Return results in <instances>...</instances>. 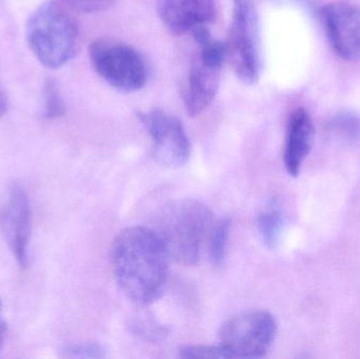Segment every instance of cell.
<instances>
[{
  "label": "cell",
  "instance_id": "obj_1",
  "mask_svg": "<svg viewBox=\"0 0 360 359\" xmlns=\"http://www.w3.org/2000/svg\"><path fill=\"white\" fill-rule=\"evenodd\" d=\"M170 259L164 242L150 228H127L112 244L116 282L124 294L139 306L151 305L164 294Z\"/></svg>",
  "mask_w": 360,
  "mask_h": 359
},
{
  "label": "cell",
  "instance_id": "obj_2",
  "mask_svg": "<svg viewBox=\"0 0 360 359\" xmlns=\"http://www.w3.org/2000/svg\"><path fill=\"white\" fill-rule=\"evenodd\" d=\"M213 214L203 202L180 200L162 211L158 230L169 256L186 266L196 265L203 242L213 228Z\"/></svg>",
  "mask_w": 360,
  "mask_h": 359
},
{
  "label": "cell",
  "instance_id": "obj_3",
  "mask_svg": "<svg viewBox=\"0 0 360 359\" xmlns=\"http://www.w3.org/2000/svg\"><path fill=\"white\" fill-rule=\"evenodd\" d=\"M25 37L34 56L49 69L63 67L75 57L79 48L77 25L55 2H44L32 13Z\"/></svg>",
  "mask_w": 360,
  "mask_h": 359
},
{
  "label": "cell",
  "instance_id": "obj_4",
  "mask_svg": "<svg viewBox=\"0 0 360 359\" xmlns=\"http://www.w3.org/2000/svg\"><path fill=\"white\" fill-rule=\"evenodd\" d=\"M228 55L235 73L245 84H254L262 73L259 17L254 0H233Z\"/></svg>",
  "mask_w": 360,
  "mask_h": 359
},
{
  "label": "cell",
  "instance_id": "obj_5",
  "mask_svg": "<svg viewBox=\"0 0 360 359\" xmlns=\"http://www.w3.org/2000/svg\"><path fill=\"white\" fill-rule=\"evenodd\" d=\"M89 54L96 73L113 88L136 92L147 84V63L133 46L114 40H96L91 44Z\"/></svg>",
  "mask_w": 360,
  "mask_h": 359
},
{
  "label": "cell",
  "instance_id": "obj_6",
  "mask_svg": "<svg viewBox=\"0 0 360 359\" xmlns=\"http://www.w3.org/2000/svg\"><path fill=\"white\" fill-rule=\"evenodd\" d=\"M277 329L276 320L269 312L239 314L220 327L219 346L230 358H262L274 344Z\"/></svg>",
  "mask_w": 360,
  "mask_h": 359
},
{
  "label": "cell",
  "instance_id": "obj_7",
  "mask_svg": "<svg viewBox=\"0 0 360 359\" xmlns=\"http://www.w3.org/2000/svg\"><path fill=\"white\" fill-rule=\"evenodd\" d=\"M152 139V156L165 168H180L191 155V143L179 118L160 109L139 113Z\"/></svg>",
  "mask_w": 360,
  "mask_h": 359
},
{
  "label": "cell",
  "instance_id": "obj_8",
  "mask_svg": "<svg viewBox=\"0 0 360 359\" xmlns=\"http://www.w3.org/2000/svg\"><path fill=\"white\" fill-rule=\"evenodd\" d=\"M321 20L336 54L344 60H360V6L330 2L321 8Z\"/></svg>",
  "mask_w": 360,
  "mask_h": 359
},
{
  "label": "cell",
  "instance_id": "obj_9",
  "mask_svg": "<svg viewBox=\"0 0 360 359\" xmlns=\"http://www.w3.org/2000/svg\"><path fill=\"white\" fill-rule=\"evenodd\" d=\"M31 202L22 185L14 183L0 212V230L21 267H27L31 237Z\"/></svg>",
  "mask_w": 360,
  "mask_h": 359
},
{
  "label": "cell",
  "instance_id": "obj_10",
  "mask_svg": "<svg viewBox=\"0 0 360 359\" xmlns=\"http://www.w3.org/2000/svg\"><path fill=\"white\" fill-rule=\"evenodd\" d=\"M162 22L174 34H186L209 25L216 17L214 0H158Z\"/></svg>",
  "mask_w": 360,
  "mask_h": 359
},
{
  "label": "cell",
  "instance_id": "obj_11",
  "mask_svg": "<svg viewBox=\"0 0 360 359\" xmlns=\"http://www.w3.org/2000/svg\"><path fill=\"white\" fill-rule=\"evenodd\" d=\"M315 141V126L308 110L297 107L292 112L285 133L283 164L292 177H297Z\"/></svg>",
  "mask_w": 360,
  "mask_h": 359
},
{
  "label": "cell",
  "instance_id": "obj_12",
  "mask_svg": "<svg viewBox=\"0 0 360 359\" xmlns=\"http://www.w3.org/2000/svg\"><path fill=\"white\" fill-rule=\"evenodd\" d=\"M221 69L205 65L195 55L182 91L186 113L191 117L202 113L215 98L220 84Z\"/></svg>",
  "mask_w": 360,
  "mask_h": 359
},
{
  "label": "cell",
  "instance_id": "obj_13",
  "mask_svg": "<svg viewBox=\"0 0 360 359\" xmlns=\"http://www.w3.org/2000/svg\"><path fill=\"white\" fill-rule=\"evenodd\" d=\"M285 225V215L276 198H272L257 217L260 237L268 248H275L281 240Z\"/></svg>",
  "mask_w": 360,
  "mask_h": 359
},
{
  "label": "cell",
  "instance_id": "obj_14",
  "mask_svg": "<svg viewBox=\"0 0 360 359\" xmlns=\"http://www.w3.org/2000/svg\"><path fill=\"white\" fill-rule=\"evenodd\" d=\"M327 132L338 143H355L360 138V117L350 112L338 114L328 122Z\"/></svg>",
  "mask_w": 360,
  "mask_h": 359
},
{
  "label": "cell",
  "instance_id": "obj_15",
  "mask_svg": "<svg viewBox=\"0 0 360 359\" xmlns=\"http://www.w3.org/2000/svg\"><path fill=\"white\" fill-rule=\"evenodd\" d=\"M231 221L228 217L219 219L214 223L210 233V255L213 265L220 268L226 261V249L230 238Z\"/></svg>",
  "mask_w": 360,
  "mask_h": 359
},
{
  "label": "cell",
  "instance_id": "obj_16",
  "mask_svg": "<svg viewBox=\"0 0 360 359\" xmlns=\"http://www.w3.org/2000/svg\"><path fill=\"white\" fill-rule=\"evenodd\" d=\"M44 116L49 119L63 117L65 113V103L61 98L58 86L55 80H46L44 86Z\"/></svg>",
  "mask_w": 360,
  "mask_h": 359
},
{
  "label": "cell",
  "instance_id": "obj_17",
  "mask_svg": "<svg viewBox=\"0 0 360 359\" xmlns=\"http://www.w3.org/2000/svg\"><path fill=\"white\" fill-rule=\"evenodd\" d=\"M68 358H105V350L96 343H78L67 346L63 350Z\"/></svg>",
  "mask_w": 360,
  "mask_h": 359
},
{
  "label": "cell",
  "instance_id": "obj_18",
  "mask_svg": "<svg viewBox=\"0 0 360 359\" xmlns=\"http://www.w3.org/2000/svg\"><path fill=\"white\" fill-rule=\"evenodd\" d=\"M180 358H230L228 353L220 347L215 346H184L179 348Z\"/></svg>",
  "mask_w": 360,
  "mask_h": 359
},
{
  "label": "cell",
  "instance_id": "obj_19",
  "mask_svg": "<svg viewBox=\"0 0 360 359\" xmlns=\"http://www.w3.org/2000/svg\"><path fill=\"white\" fill-rule=\"evenodd\" d=\"M133 332L143 339L153 341H160L168 334V331L165 327L149 318L135 322L133 324Z\"/></svg>",
  "mask_w": 360,
  "mask_h": 359
},
{
  "label": "cell",
  "instance_id": "obj_20",
  "mask_svg": "<svg viewBox=\"0 0 360 359\" xmlns=\"http://www.w3.org/2000/svg\"><path fill=\"white\" fill-rule=\"evenodd\" d=\"M63 2L77 12L91 14L109 10L116 0H63Z\"/></svg>",
  "mask_w": 360,
  "mask_h": 359
},
{
  "label": "cell",
  "instance_id": "obj_21",
  "mask_svg": "<svg viewBox=\"0 0 360 359\" xmlns=\"http://www.w3.org/2000/svg\"><path fill=\"white\" fill-rule=\"evenodd\" d=\"M6 325L4 322V316L1 313V303H0V350H1L2 346H4V341H6Z\"/></svg>",
  "mask_w": 360,
  "mask_h": 359
},
{
  "label": "cell",
  "instance_id": "obj_22",
  "mask_svg": "<svg viewBox=\"0 0 360 359\" xmlns=\"http://www.w3.org/2000/svg\"><path fill=\"white\" fill-rule=\"evenodd\" d=\"M6 110H8V99H6V94H4L2 89L0 88V117L4 115Z\"/></svg>",
  "mask_w": 360,
  "mask_h": 359
}]
</instances>
